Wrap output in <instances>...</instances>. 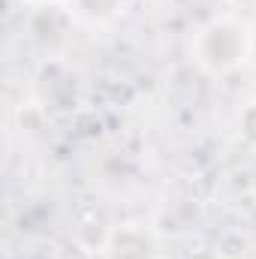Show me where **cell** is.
Wrapping results in <instances>:
<instances>
[{
  "mask_svg": "<svg viewBox=\"0 0 256 259\" xmlns=\"http://www.w3.org/2000/svg\"><path fill=\"white\" fill-rule=\"evenodd\" d=\"M184 259H223L217 250H208V247H202V250H193V253H187Z\"/></svg>",
  "mask_w": 256,
  "mask_h": 259,
  "instance_id": "cell-5",
  "label": "cell"
},
{
  "mask_svg": "<svg viewBox=\"0 0 256 259\" xmlns=\"http://www.w3.org/2000/svg\"><path fill=\"white\" fill-rule=\"evenodd\" d=\"M106 253L109 259H157V238L145 226L127 223L109 235Z\"/></svg>",
  "mask_w": 256,
  "mask_h": 259,
  "instance_id": "cell-2",
  "label": "cell"
},
{
  "mask_svg": "<svg viewBox=\"0 0 256 259\" xmlns=\"http://www.w3.org/2000/svg\"><path fill=\"white\" fill-rule=\"evenodd\" d=\"M27 3H36V6H46V3H69V0H27Z\"/></svg>",
  "mask_w": 256,
  "mask_h": 259,
  "instance_id": "cell-6",
  "label": "cell"
},
{
  "mask_svg": "<svg viewBox=\"0 0 256 259\" xmlns=\"http://www.w3.org/2000/svg\"><path fill=\"white\" fill-rule=\"evenodd\" d=\"M69 6L84 21H112L121 12L124 0H69Z\"/></svg>",
  "mask_w": 256,
  "mask_h": 259,
  "instance_id": "cell-3",
  "label": "cell"
},
{
  "mask_svg": "<svg viewBox=\"0 0 256 259\" xmlns=\"http://www.w3.org/2000/svg\"><path fill=\"white\" fill-rule=\"evenodd\" d=\"M253 36L247 30V24H241L238 18H214L208 21L193 42V58L211 75H223L235 66H241L250 55Z\"/></svg>",
  "mask_w": 256,
  "mask_h": 259,
  "instance_id": "cell-1",
  "label": "cell"
},
{
  "mask_svg": "<svg viewBox=\"0 0 256 259\" xmlns=\"http://www.w3.org/2000/svg\"><path fill=\"white\" fill-rule=\"evenodd\" d=\"M238 130H241L244 145H247L250 151H256V97L244 103V109H241V115H238Z\"/></svg>",
  "mask_w": 256,
  "mask_h": 259,
  "instance_id": "cell-4",
  "label": "cell"
}]
</instances>
